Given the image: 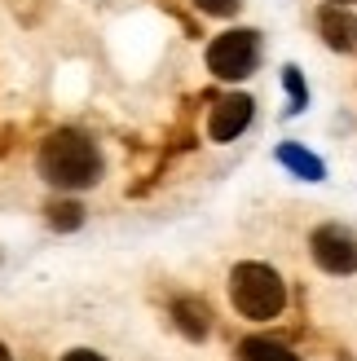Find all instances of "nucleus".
I'll list each match as a JSON object with an SVG mask.
<instances>
[{
    "label": "nucleus",
    "mask_w": 357,
    "mask_h": 361,
    "mask_svg": "<svg viewBox=\"0 0 357 361\" xmlns=\"http://www.w3.org/2000/svg\"><path fill=\"white\" fill-rule=\"evenodd\" d=\"M62 361H106V357H97L93 348H75V353H66Z\"/></svg>",
    "instance_id": "obj_13"
},
{
    "label": "nucleus",
    "mask_w": 357,
    "mask_h": 361,
    "mask_svg": "<svg viewBox=\"0 0 357 361\" xmlns=\"http://www.w3.org/2000/svg\"><path fill=\"white\" fill-rule=\"evenodd\" d=\"M260 62V35L256 31H225L207 49V71L221 80H247Z\"/></svg>",
    "instance_id": "obj_3"
},
{
    "label": "nucleus",
    "mask_w": 357,
    "mask_h": 361,
    "mask_svg": "<svg viewBox=\"0 0 357 361\" xmlns=\"http://www.w3.org/2000/svg\"><path fill=\"white\" fill-rule=\"evenodd\" d=\"M229 300L247 322H270L287 304V286L270 264L247 260V264H234V274H229Z\"/></svg>",
    "instance_id": "obj_2"
},
{
    "label": "nucleus",
    "mask_w": 357,
    "mask_h": 361,
    "mask_svg": "<svg viewBox=\"0 0 357 361\" xmlns=\"http://www.w3.org/2000/svg\"><path fill=\"white\" fill-rule=\"evenodd\" d=\"M278 159H282V164H287L291 172H300L305 180H322V164H317L309 150H300V146H282Z\"/></svg>",
    "instance_id": "obj_9"
},
{
    "label": "nucleus",
    "mask_w": 357,
    "mask_h": 361,
    "mask_svg": "<svg viewBox=\"0 0 357 361\" xmlns=\"http://www.w3.org/2000/svg\"><path fill=\"white\" fill-rule=\"evenodd\" d=\"M172 313H176V326H181L190 339H203V335H207V309H203V304H194V300H176V304H172Z\"/></svg>",
    "instance_id": "obj_8"
},
{
    "label": "nucleus",
    "mask_w": 357,
    "mask_h": 361,
    "mask_svg": "<svg viewBox=\"0 0 357 361\" xmlns=\"http://www.w3.org/2000/svg\"><path fill=\"white\" fill-rule=\"evenodd\" d=\"M313 260L327 274H357V238L340 225H322L313 233Z\"/></svg>",
    "instance_id": "obj_4"
},
{
    "label": "nucleus",
    "mask_w": 357,
    "mask_h": 361,
    "mask_svg": "<svg viewBox=\"0 0 357 361\" xmlns=\"http://www.w3.org/2000/svg\"><path fill=\"white\" fill-rule=\"evenodd\" d=\"M35 164H40V176L49 185H58V190H88V185L102 180V154H97L93 141L84 133H75V128L53 133L40 146V159H35Z\"/></svg>",
    "instance_id": "obj_1"
},
{
    "label": "nucleus",
    "mask_w": 357,
    "mask_h": 361,
    "mask_svg": "<svg viewBox=\"0 0 357 361\" xmlns=\"http://www.w3.org/2000/svg\"><path fill=\"white\" fill-rule=\"evenodd\" d=\"M335 5H349V0H335Z\"/></svg>",
    "instance_id": "obj_15"
},
{
    "label": "nucleus",
    "mask_w": 357,
    "mask_h": 361,
    "mask_svg": "<svg viewBox=\"0 0 357 361\" xmlns=\"http://www.w3.org/2000/svg\"><path fill=\"white\" fill-rule=\"evenodd\" d=\"M317 27H322V40L331 49H340V53H353L357 49V18L340 5H327L322 13H317Z\"/></svg>",
    "instance_id": "obj_6"
},
{
    "label": "nucleus",
    "mask_w": 357,
    "mask_h": 361,
    "mask_svg": "<svg viewBox=\"0 0 357 361\" xmlns=\"http://www.w3.org/2000/svg\"><path fill=\"white\" fill-rule=\"evenodd\" d=\"M49 221H53V229H80L84 207L80 203H53L49 207Z\"/></svg>",
    "instance_id": "obj_10"
},
{
    "label": "nucleus",
    "mask_w": 357,
    "mask_h": 361,
    "mask_svg": "<svg viewBox=\"0 0 357 361\" xmlns=\"http://www.w3.org/2000/svg\"><path fill=\"white\" fill-rule=\"evenodd\" d=\"M0 361H13V357H9V348H5V344H0Z\"/></svg>",
    "instance_id": "obj_14"
},
{
    "label": "nucleus",
    "mask_w": 357,
    "mask_h": 361,
    "mask_svg": "<svg viewBox=\"0 0 357 361\" xmlns=\"http://www.w3.org/2000/svg\"><path fill=\"white\" fill-rule=\"evenodd\" d=\"M247 123H252V97L234 93V97H221L217 106H212L207 133H212V141H234Z\"/></svg>",
    "instance_id": "obj_5"
},
{
    "label": "nucleus",
    "mask_w": 357,
    "mask_h": 361,
    "mask_svg": "<svg viewBox=\"0 0 357 361\" xmlns=\"http://www.w3.org/2000/svg\"><path fill=\"white\" fill-rule=\"evenodd\" d=\"M194 5H199L203 13H212V18H229L238 9V0H194Z\"/></svg>",
    "instance_id": "obj_11"
},
{
    "label": "nucleus",
    "mask_w": 357,
    "mask_h": 361,
    "mask_svg": "<svg viewBox=\"0 0 357 361\" xmlns=\"http://www.w3.org/2000/svg\"><path fill=\"white\" fill-rule=\"evenodd\" d=\"M287 88H291V102H296L291 111H300V106H305V88H300V75H296L291 66H287Z\"/></svg>",
    "instance_id": "obj_12"
},
{
    "label": "nucleus",
    "mask_w": 357,
    "mask_h": 361,
    "mask_svg": "<svg viewBox=\"0 0 357 361\" xmlns=\"http://www.w3.org/2000/svg\"><path fill=\"white\" fill-rule=\"evenodd\" d=\"M243 361H300L287 344H278V339H243V348H238Z\"/></svg>",
    "instance_id": "obj_7"
}]
</instances>
